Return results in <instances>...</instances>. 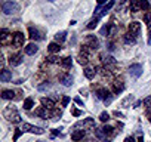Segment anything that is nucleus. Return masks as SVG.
Listing matches in <instances>:
<instances>
[{
  "label": "nucleus",
  "instance_id": "obj_39",
  "mask_svg": "<svg viewBox=\"0 0 151 142\" xmlns=\"http://www.w3.org/2000/svg\"><path fill=\"white\" fill-rule=\"evenodd\" d=\"M22 129H15V133H14V142H17L18 139H19V136L22 135Z\"/></svg>",
  "mask_w": 151,
  "mask_h": 142
},
{
  "label": "nucleus",
  "instance_id": "obj_14",
  "mask_svg": "<svg viewBox=\"0 0 151 142\" xmlns=\"http://www.w3.org/2000/svg\"><path fill=\"white\" fill-rule=\"evenodd\" d=\"M28 34H30V39H31V40H40V39H42L40 31H39L37 28H34V27H30V28H28Z\"/></svg>",
  "mask_w": 151,
  "mask_h": 142
},
{
  "label": "nucleus",
  "instance_id": "obj_5",
  "mask_svg": "<svg viewBox=\"0 0 151 142\" xmlns=\"http://www.w3.org/2000/svg\"><path fill=\"white\" fill-rule=\"evenodd\" d=\"M142 71H144V68H142L141 64H132V65L129 67V73H130V76H132L133 79L141 77V76H142Z\"/></svg>",
  "mask_w": 151,
  "mask_h": 142
},
{
  "label": "nucleus",
  "instance_id": "obj_38",
  "mask_svg": "<svg viewBox=\"0 0 151 142\" xmlns=\"http://www.w3.org/2000/svg\"><path fill=\"white\" fill-rule=\"evenodd\" d=\"M93 132H95V136H96V138H99V139H102V138H104V135H105V133H104V130H102V129H98V127H95V130H93Z\"/></svg>",
  "mask_w": 151,
  "mask_h": 142
},
{
  "label": "nucleus",
  "instance_id": "obj_15",
  "mask_svg": "<svg viewBox=\"0 0 151 142\" xmlns=\"http://www.w3.org/2000/svg\"><path fill=\"white\" fill-rule=\"evenodd\" d=\"M123 90H124V85H123V82H122V80H120V82L116 80V82L113 83V92H114L116 95H119V93H122Z\"/></svg>",
  "mask_w": 151,
  "mask_h": 142
},
{
  "label": "nucleus",
  "instance_id": "obj_45",
  "mask_svg": "<svg viewBox=\"0 0 151 142\" xmlns=\"http://www.w3.org/2000/svg\"><path fill=\"white\" fill-rule=\"evenodd\" d=\"M74 102H76V104H79V105H83V101H82L80 98H74Z\"/></svg>",
  "mask_w": 151,
  "mask_h": 142
},
{
  "label": "nucleus",
  "instance_id": "obj_24",
  "mask_svg": "<svg viewBox=\"0 0 151 142\" xmlns=\"http://www.w3.org/2000/svg\"><path fill=\"white\" fill-rule=\"evenodd\" d=\"M2 98H3V99H14V98H15V92L5 89V90H2Z\"/></svg>",
  "mask_w": 151,
  "mask_h": 142
},
{
  "label": "nucleus",
  "instance_id": "obj_33",
  "mask_svg": "<svg viewBox=\"0 0 151 142\" xmlns=\"http://www.w3.org/2000/svg\"><path fill=\"white\" fill-rule=\"evenodd\" d=\"M99 120H101L102 123H107V121L110 120V114H108L107 111H102V113L99 114Z\"/></svg>",
  "mask_w": 151,
  "mask_h": 142
},
{
  "label": "nucleus",
  "instance_id": "obj_44",
  "mask_svg": "<svg viewBox=\"0 0 151 142\" xmlns=\"http://www.w3.org/2000/svg\"><path fill=\"white\" fill-rule=\"evenodd\" d=\"M68 102H70V98H68V96H64V98H62V107H67Z\"/></svg>",
  "mask_w": 151,
  "mask_h": 142
},
{
  "label": "nucleus",
  "instance_id": "obj_47",
  "mask_svg": "<svg viewBox=\"0 0 151 142\" xmlns=\"http://www.w3.org/2000/svg\"><path fill=\"white\" fill-rule=\"evenodd\" d=\"M52 135H53V136H58V135H59V129H53V130H52Z\"/></svg>",
  "mask_w": 151,
  "mask_h": 142
},
{
  "label": "nucleus",
  "instance_id": "obj_6",
  "mask_svg": "<svg viewBox=\"0 0 151 142\" xmlns=\"http://www.w3.org/2000/svg\"><path fill=\"white\" fill-rule=\"evenodd\" d=\"M86 46H88L89 49H92V50H96V49L99 47V42H98V39H96L93 34H89V36L86 37Z\"/></svg>",
  "mask_w": 151,
  "mask_h": 142
},
{
  "label": "nucleus",
  "instance_id": "obj_46",
  "mask_svg": "<svg viewBox=\"0 0 151 142\" xmlns=\"http://www.w3.org/2000/svg\"><path fill=\"white\" fill-rule=\"evenodd\" d=\"M105 2H107V0H96V5H98V6L101 8V6H102V5H104Z\"/></svg>",
  "mask_w": 151,
  "mask_h": 142
},
{
  "label": "nucleus",
  "instance_id": "obj_43",
  "mask_svg": "<svg viewBox=\"0 0 151 142\" xmlns=\"http://www.w3.org/2000/svg\"><path fill=\"white\" fill-rule=\"evenodd\" d=\"M61 114H62V113H61V110H53L50 115H52V117H61Z\"/></svg>",
  "mask_w": 151,
  "mask_h": 142
},
{
  "label": "nucleus",
  "instance_id": "obj_19",
  "mask_svg": "<svg viewBox=\"0 0 151 142\" xmlns=\"http://www.w3.org/2000/svg\"><path fill=\"white\" fill-rule=\"evenodd\" d=\"M77 62H79L80 65H85V67H86L88 62H89V59H88V52H83V50H82V52L79 53V56H77Z\"/></svg>",
  "mask_w": 151,
  "mask_h": 142
},
{
  "label": "nucleus",
  "instance_id": "obj_1",
  "mask_svg": "<svg viewBox=\"0 0 151 142\" xmlns=\"http://www.w3.org/2000/svg\"><path fill=\"white\" fill-rule=\"evenodd\" d=\"M3 115H5V118H6L8 121H11V123H14V124H18V123H21V121H22V118H21V115H19L18 110H17L14 105H11V107L5 108Z\"/></svg>",
  "mask_w": 151,
  "mask_h": 142
},
{
  "label": "nucleus",
  "instance_id": "obj_18",
  "mask_svg": "<svg viewBox=\"0 0 151 142\" xmlns=\"http://www.w3.org/2000/svg\"><path fill=\"white\" fill-rule=\"evenodd\" d=\"M25 53L27 55H34V53H37V50H39V47H37V44L36 43H28L27 46H25Z\"/></svg>",
  "mask_w": 151,
  "mask_h": 142
},
{
  "label": "nucleus",
  "instance_id": "obj_20",
  "mask_svg": "<svg viewBox=\"0 0 151 142\" xmlns=\"http://www.w3.org/2000/svg\"><path fill=\"white\" fill-rule=\"evenodd\" d=\"M104 64H105L107 68H114L117 65V61L113 56H104Z\"/></svg>",
  "mask_w": 151,
  "mask_h": 142
},
{
  "label": "nucleus",
  "instance_id": "obj_28",
  "mask_svg": "<svg viewBox=\"0 0 151 142\" xmlns=\"http://www.w3.org/2000/svg\"><path fill=\"white\" fill-rule=\"evenodd\" d=\"M33 107H34V101H33L31 98L24 99V110H31Z\"/></svg>",
  "mask_w": 151,
  "mask_h": 142
},
{
  "label": "nucleus",
  "instance_id": "obj_8",
  "mask_svg": "<svg viewBox=\"0 0 151 142\" xmlns=\"http://www.w3.org/2000/svg\"><path fill=\"white\" fill-rule=\"evenodd\" d=\"M59 82H61L65 87H70V86H73L74 79H73V76H71V74L65 73V74H61V76H59Z\"/></svg>",
  "mask_w": 151,
  "mask_h": 142
},
{
  "label": "nucleus",
  "instance_id": "obj_35",
  "mask_svg": "<svg viewBox=\"0 0 151 142\" xmlns=\"http://www.w3.org/2000/svg\"><path fill=\"white\" fill-rule=\"evenodd\" d=\"M98 22H99V18H95V19H92V21L88 24V30H93V28H96Z\"/></svg>",
  "mask_w": 151,
  "mask_h": 142
},
{
  "label": "nucleus",
  "instance_id": "obj_41",
  "mask_svg": "<svg viewBox=\"0 0 151 142\" xmlns=\"http://www.w3.org/2000/svg\"><path fill=\"white\" fill-rule=\"evenodd\" d=\"M71 114H73L74 117H80L83 113H82L80 110H77V108H73V110H71Z\"/></svg>",
  "mask_w": 151,
  "mask_h": 142
},
{
  "label": "nucleus",
  "instance_id": "obj_2",
  "mask_svg": "<svg viewBox=\"0 0 151 142\" xmlns=\"http://www.w3.org/2000/svg\"><path fill=\"white\" fill-rule=\"evenodd\" d=\"M2 11L5 15H14V14L19 12V5L17 2H3Z\"/></svg>",
  "mask_w": 151,
  "mask_h": 142
},
{
  "label": "nucleus",
  "instance_id": "obj_3",
  "mask_svg": "<svg viewBox=\"0 0 151 142\" xmlns=\"http://www.w3.org/2000/svg\"><path fill=\"white\" fill-rule=\"evenodd\" d=\"M96 96H98V99L104 101V104H105V105H108V104L111 102V99H113V95H111V92H110L108 89H105V87H101V89H98V90H96Z\"/></svg>",
  "mask_w": 151,
  "mask_h": 142
},
{
  "label": "nucleus",
  "instance_id": "obj_12",
  "mask_svg": "<svg viewBox=\"0 0 151 142\" xmlns=\"http://www.w3.org/2000/svg\"><path fill=\"white\" fill-rule=\"evenodd\" d=\"M123 40H124L126 44H135V43H136V36H135L133 33L127 31V33L123 36Z\"/></svg>",
  "mask_w": 151,
  "mask_h": 142
},
{
  "label": "nucleus",
  "instance_id": "obj_4",
  "mask_svg": "<svg viewBox=\"0 0 151 142\" xmlns=\"http://www.w3.org/2000/svg\"><path fill=\"white\" fill-rule=\"evenodd\" d=\"M22 130L24 132H30V133H34V135H43L45 130L39 126H34V124H30V123H24L22 124Z\"/></svg>",
  "mask_w": 151,
  "mask_h": 142
},
{
  "label": "nucleus",
  "instance_id": "obj_36",
  "mask_svg": "<svg viewBox=\"0 0 151 142\" xmlns=\"http://www.w3.org/2000/svg\"><path fill=\"white\" fill-rule=\"evenodd\" d=\"M104 133H105V136H111V135H114V129L111 127V126H104Z\"/></svg>",
  "mask_w": 151,
  "mask_h": 142
},
{
  "label": "nucleus",
  "instance_id": "obj_13",
  "mask_svg": "<svg viewBox=\"0 0 151 142\" xmlns=\"http://www.w3.org/2000/svg\"><path fill=\"white\" fill-rule=\"evenodd\" d=\"M0 80H2L3 83H6V82H9V80H12V71H9V70H2V73H0Z\"/></svg>",
  "mask_w": 151,
  "mask_h": 142
},
{
  "label": "nucleus",
  "instance_id": "obj_31",
  "mask_svg": "<svg viewBox=\"0 0 151 142\" xmlns=\"http://www.w3.org/2000/svg\"><path fill=\"white\" fill-rule=\"evenodd\" d=\"M132 101H133V96H132V95H129V96H126V98L122 101V104H120V105H122L123 108H127V105H129Z\"/></svg>",
  "mask_w": 151,
  "mask_h": 142
},
{
  "label": "nucleus",
  "instance_id": "obj_34",
  "mask_svg": "<svg viewBox=\"0 0 151 142\" xmlns=\"http://www.w3.org/2000/svg\"><path fill=\"white\" fill-rule=\"evenodd\" d=\"M8 37H9V31H8V30H6V28H3V30H2V31H0V39H2V42H3V43H5V42H6V39H8Z\"/></svg>",
  "mask_w": 151,
  "mask_h": 142
},
{
  "label": "nucleus",
  "instance_id": "obj_48",
  "mask_svg": "<svg viewBox=\"0 0 151 142\" xmlns=\"http://www.w3.org/2000/svg\"><path fill=\"white\" fill-rule=\"evenodd\" d=\"M124 142H135V139H133L132 136H127V138L124 139Z\"/></svg>",
  "mask_w": 151,
  "mask_h": 142
},
{
  "label": "nucleus",
  "instance_id": "obj_16",
  "mask_svg": "<svg viewBox=\"0 0 151 142\" xmlns=\"http://www.w3.org/2000/svg\"><path fill=\"white\" fill-rule=\"evenodd\" d=\"M129 31H130V33H133L135 36H138V34H139V31H141V24H139L138 21L130 22V24H129Z\"/></svg>",
  "mask_w": 151,
  "mask_h": 142
},
{
  "label": "nucleus",
  "instance_id": "obj_9",
  "mask_svg": "<svg viewBox=\"0 0 151 142\" xmlns=\"http://www.w3.org/2000/svg\"><path fill=\"white\" fill-rule=\"evenodd\" d=\"M21 62H22V55H21V53H14V55H11L9 64H11L12 67H18V65H21Z\"/></svg>",
  "mask_w": 151,
  "mask_h": 142
},
{
  "label": "nucleus",
  "instance_id": "obj_25",
  "mask_svg": "<svg viewBox=\"0 0 151 142\" xmlns=\"http://www.w3.org/2000/svg\"><path fill=\"white\" fill-rule=\"evenodd\" d=\"M141 9V5H139V0H130V12H138Z\"/></svg>",
  "mask_w": 151,
  "mask_h": 142
},
{
  "label": "nucleus",
  "instance_id": "obj_21",
  "mask_svg": "<svg viewBox=\"0 0 151 142\" xmlns=\"http://www.w3.org/2000/svg\"><path fill=\"white\" fill-rule=\"evenodd\" d=\"M47 50H49L50 53H58V52L61 50V46H59V43H56V42H52V43H49V46H47Z\"/></svg>",
  "mask_w": 151,
  "mask_h": 142
},
{
  "label": "nucleus",
  "instance_id": "obj_30",
  "mask_svg": "<svg viewBox=\"0 0 151 142\" xmlns=\"http://www.w3.org/2000/svg\"><path fill=\"white\" fill-rule=\"evenodd\" d=\"M47 89H50V83H49V82H45V83H42V85L37 86V90H39V92H45V90H47Z\"/></svg>",
  "mask_w": 151,
  "mask_h": 142
},
{
  "label": "nucleus",
  "instance_id": "obj_37",
  "mask_svg": "<svg viewBox=\"0 0 151 142\" xmlns=\"http://www.w3.org/2000/svg\"><path fill=\"white\" fill-rule=\"evenodd\" d=\"M47 61L50 64H62V59L58 58V56H50V58H47Z\"/></svg>",
  "mask_w": 151,
  "mask_h": 142
},
{
  "label": "nucleus",
  "instance_id": "obj_55",
  "mask_svg": "<svg viewBox=\"0 0 151 142\" xmlns=\"http://www.w3.org/2000/svg\"><path fill=\"white\" fill-rule=\"evenodd\" d=\"M150 123H151V115H150Z\"/></svg>",
  "mask_w": 151,
  "mask_h": 142
},
{
  "label": "nucleus",
  "instance_id": "obj_42",
  "mask_svg": "<svg viewBox=\"0 0 151 142\" xmlns=\"http://www.w3.org/2000/svg\"><path fill=\"white\" fill-rule=\"evenodd\" d=\"M144 105H145L147 108H151V96H147V98L144 99Z\"/></svg>",
  "mask_w": 151,
  "mask_h": 142
},
{
  "label": "nucleus",
  "instance_id": "obj_54",
  "mask_svg": "<svg viewBox=\"0 0 151 142\" xmlns=\"http://www.w3.org/2000/svg\"><path fill=\"white\" fill-rule=\"evenodd\" d=\"M47 2H55V0H47Z\"/></svg>",
  "mask_w": 151,
  "mask_h": 142
},
{
  "label": "nucleus",
  "instance_id": "obj_17",
  "mask_svg": "<svg viewBox=\"0 0 151 142\" xmlns=\"http://www.w3.org/2000/svg\"><path fill=\"white\" fill-rule=\"evenodd\" d=\"M85 135H86V132H85V130H76V132H73V133H71V139H73L74 142H79L80 139H83V138H85Z\"/></svg>",
  "mask_w": 151,
  "mask_h": 142
},
{
  "label": "nucleus",
  "instance_id": "obj_40",
  "mask_svg": "<svg viewBox=\"0 0 151 142\" xmlns=\"http://www.w3.org/2000/svg\"><path fill=\"white\" fill-rule=\"evenodd\" d=\"M144 21H145V24L150 27L151 25V12H147V14H144Z\"/></svg>",
  "mask_w": 151,
  "mask_h": 142
},
{
  "label": "nucleus",
  "instance_id": "obj_53",
  "mask_svg": "<svg viewBox=\"0 0 151 142\" xmlns=\"http://www.w3.org/2000/svg\"><path fill=\"white\" fill-rule=\"evenodd\" d=\"M102 142H111V141H108V139H104V141H102Z\"/></svg>",
  "mask_w": 151,
  "mask_h": 142
},
{
  "label": "nucleus",
  "instance_id": "obj_26",
  "mask_svg": "<svg viewBox=\"0 0 151 142\" xmlns=\"http://www.w3.org/2000/svg\"><path fill=\"white\" fill-rule=\"evenodd\" d=\"M77 126H91V127H96L93 118H91V117L86 118V120H83V121H80V123H77Z\"/></svg>",
  "mask_w": 151,
  "mask_h": 142
},
{
  "label": "nucleus",
  "instance_id": "obj_11",
  "mask_svg": "<svg viewBox=\"0 0 151 142\" xmlns=\"http://www.w3.org/2000/svg\"><path fill=\"white\" fill-rule=\"evenodd\" d=\"M37 117H40V118H45V120H47V117H50V114H49V111H47V108H45V107H39L37 110H36V113H34Z\"/></svg>",
  "mask_w": 151,
  "mask_h": 142
},
{
  "label": "nucleus",
  "instance_id": "obj_51",
  "mask_svg": "<svg viewBox=\"0 0 151 142\" xmlns=\"http://www.w3.org/2000/svg\"><path fill=\"white\" fill-rule=\"evenodd\" d=\"M148 44H151V30H150V33H148Z\"/></svg>",
  "mask_w": 151,
  "mask_h": 142
},
{
  "label": "nucleus",
  "instance_id": "obj_49",
  "mask_svg": "<svg viewBox=\"0 0 151 142\" xmlns=\"http://www.w3.org/2000/svg\"><path fill=\"white\" fill-rule=\"evenodd\" d=\"M142 102H144V101H136V102L133 104V108H136V107H139V105H141Z\"/></svg>",
  "mask_w": 151,
  "mask_h": 142
},
{
  "label": "nucleus",
  "instance_id": "obj_50",
  "mask_svg": "<svg viewBox=\"0 0 151 142\" xmlns=\"http://www.w3.org/2000/svg\"><path fill=\"white\" fill-rule=\"evenodd\" d=\"M114 115H116V117H123V114L119 113V111H114Z\"/></svg>",
  "mask_w": 151,
  "mask_h": 142
},
{
  "label": "nucleus",
  "instance_id": "obj_27",
  "mask_svg": "<svg viewBox=\"0 0 151 142\" xmlns=\"http://www.w3.org/2000/svg\"><path fill=\"white\" fill-rule=\"evenodd\" d=\"M114 3H116V0H110V2H108V5H105V6L102 8L101 16H102V15H105V14H107V12H108V11H110V9H111V8L114 6Z\"/></svg>",
  "mask_w": 151,
  "mask_h": 142
},
{
  "label": "nucleus",
  "instance_id": "obj_32",
  "mask_svg": "<svg viewBox=\"0 0 151 142\" xmlns=\"http://www.w3.org/2000/svg\"><path fill=\"white\" fill-rule=\"evenodd\" d=\"M139 5H141V9H142V11H148V9L151 8V5H150L148 0H139Z\"/></svg>",
  "mask_w": 151,
  "mask_h": 142
},
{
  "label": "nucleus",
  "instance_id": "obj_23",
  "mask_svg": "<svg viewBox=\"0 0 151 142\" xmlns=\"http://www.w3.org/2000/svg\"><path fill=\"white\" fill-rule=\"evenodd\" d=\"M65 39H67V33H65V31H61V33H56V34H55V42L59 43V44L64 43Z\"/></svg>",
  "mask_w": 151,
  "mask_h": 142
},
{
  "label": "nucleus",
  "instance_id": "obj_52",
  "mask_svg": "<svg viewBox=\"0 0 151 142\" xmlns=\"http://www.w3.org/2000/svg\"><path fill=\"white\" fill-rule=\"evenodd\" d=\"M136 142H144V139H142V136H141V138H138V141H136Z\"/></svg>",
  "mask_w": 151,
  "mask_h": 142
},
{
  "label": "nucleus",
  "instance_id": "obj_7",
  "mask_svg": "<svg viewBox=\"0 0 151 142\" xmlns=\"http://www.w3.org/2000/svg\"><path fill=\"white\" fill-rule=\"evenodd\" d=\"M24 40H25V37H24L22 33H19V31L14 33V36H12V44H14L15 47L22 46V44H24Z\"/></svg>",
  "mask_w": 151,
  "mask_h": 142
},
{
  "label": "nucleus",
  "instance_id": "obj_29",
  "mask_svg": "<svg viewBox=\"0 0 151 142\" xmlns=\"http://www.w3.org/2000/svg\"><path fill=\"white\" fill-rule=\"evenodd\" d=\"M64 68H70L71 65H73V59L70 58V56H67V58H64L62 59V64H61Z\"/></svg>",
  "mask_w": 151,
  "mask_h": 142
},
{
  "label": "nucleus",
  "instance_id": "obj_10",
  "mask_svg": "<svg viewBox=\"0 0 151 142\" xmlns=\"http://www.w3.org/2000/svg\"><path fill=\"white\" fill-rule=\"evenodd\" d=\"M40 104H42V107H45L47 110H53V107H55V101L52 98H42Z\"/></svg>",
  "mask_w": 151,
  "mask_h": 142
},
{
  "label": "nucleus",
  "instance_id": "obj_22",
  "mask_svg": "<svg viewBox=\"0 0 151 142\" xmlns=\"http://www.w3.org/2000/svg\"><path fill=\"white\" fill-rule=\"evenodd\" d=\"M95 73H96L95 70H92V68H88V67L83 70V74H85V77H86L88 80H92V79L95 77Z\"/></svg>",
  "mask_w": 151,
  "mask_h": 142
}]
</instances>
